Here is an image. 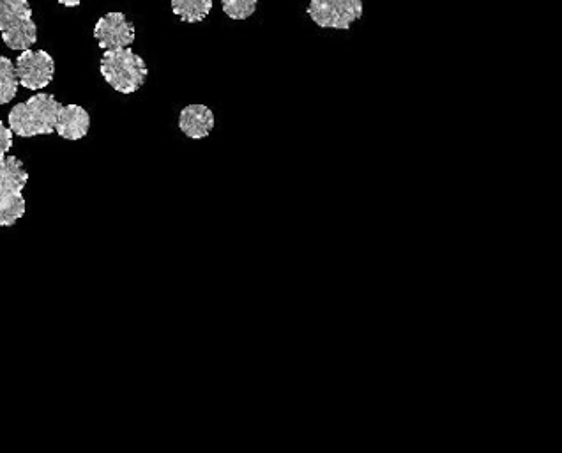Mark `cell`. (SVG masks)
Instances as JSON below:
<instances>
[{
  "label": "cell",
  "instance_id": "6da1fadb",
  "mask_svg": "<svg viewBox=\"0 0 562 453\" xmlns=\"http://www.w3.org/2000/svg\"><path fill=\"white\" fill-rule=\"evenodd\" d=\"M62 103L54 94H34L23 103L11 108L8 116L9 128L22 139L38 135H52L57 126Z\"/></svg>",
  "mask_w": 562,
  "mask_h": 453
},
{
  "label": "cell",
  "instance_id": "7a4b0ae2",
  "mask_svg": "<svg viewBox=\"0 0 562 453\" xmlns=\"http://www.w3.org/2000/svg\"><path fill=\"white\" fill-rule=\"evenodd\" d=\"M99 73L114 91L135 94L144 87L149 77V68L140 55L130 47L105 50L99 61Z\"/></svg>",
  "mask_w": 562,
  "mask_h": 453
},
{
  "label": "cell",
  "instance_id": "3957f363",
  "mask_svg": "<svg viewBox=\"0 0 562 453\" xmlns=\"http://www.w3.org/2000/svg\"><path fill=\"white\" fill-rule=\"evenodd\" d=\"M0 36L6 47L16 52L36 45L38 25L29 0H0Z\"/></svg>",
  "mask_w": 562,
  "mask_h": 453
},
{
  "label": "cell",
  "instance_id": "277c9868",
  "mask_svg": "<svg viewBox=\"0 0 562 453\" xmlns=\"http://www.w3.org/2000/svg\"><path fill=\"white\" fill-rule=\"evenodd\" d=\"M308 15L322 29L347 31L363 16V0H312Z\"/></svg>",
  "mask_w": 562,
  "mask_h": 453
},
{
  "label": "cell",
  "instance_id": "5b68a950",
  "mask_svg": "<svg viewBox=\"0 0 562 453\" xmlns=\"http://www.w3.org/2000/svg\"><path fill=\"white\" fill-rule=\"evenodd\" d=\"M20 85L29 91H41L52 84L55 77V61L46 50H23L15 62Z\"/></svg>",
  "mask_w": 562,
  "mask_h": 453
},
{
  "label": "cell",
  "instance_id": "8992f818",
  "mask_svg": "<svg viewBox=\"0 0 562 453\" xmlns=\"http://www.w3.org/2000/svg\"><path fill=\"white\" fill-rule=\"evenodd\" d=\"M135 36H137L135 25L119 11L101 16L98 24L94 25V38L98 41L101 50L131 47L135 43Z\"/></svg>",
  "mask_w": 562,
  "mask_h": 453
},
{
  "label": "cell",
  "instance_id": "52a82bcc",
  "mask_svg": "<svg viewBox=\"0 0 562 453\" xmlns=\"http://www.w3.org/2000/svg\"><path fill=\"white\" fill-rule=\"evenodd\" d=\"M177 130L191 142L209 139L216 130V114L206 103H190L181 108L177 117Z\"/></svg>",
  "mask_w": 562,
  "mask_h": 453
},
{
  "label": "cell",
  "instance_id": "ba28073f",
  "mask_svg": "<svg viewBox=\"0 0 562 453\" xmlns=\"http://www.w3.org/2000/svg\"><path fill=\"white\" fill-rule=\"evenodd\" d=\"M91 130V114L80 105H62L55 133L64 140H82Z\"/></svg>",
  "mask_w": 562,
  "mask_h": 453
},
{
  "label": "cell",
  "instance_id": "9c48e42d",
  "mask_svg": "<svg viewBox=\"0 0 562 453\" xmlns=\"http://www.w3.org/2000/svg\"><path fill=\"white\" fill-rule=\"evenodd\" d=\"M29 181V172L16 156L0 158V188L22 192Z\"/></svg>",
  "mask_w": 562,
  "mask_h": 453
},
{
  "label": "cell",
  "instance_id": "30bf717a",
  "mask_svg": "<svg viewBox=\"0 0 562 453\" xmlns=\"http://www.w3.org/2000/svg\"><path fill=\"white\" fill-rule=\"evenodd\" d=\"M25 199L22 192L0 188V227H13L25 215Z\"/></svg>",
  "mask_w": 562,
  "mask_h": 453
},
{
  "label": "cell",
  "instance_id": "8fae6325",
  "mask_svg": "<svg viewBox=\"0 0 562 453\" xmlns=\"http://www.w3.org/2000/svg\"><path fill=\"white\" fill-rule=\"evenodd\" d=\"M172 11L184 24H200L213 9V0H170Z\"/></svg>",
  "mask_w": 562,
  "mask_h": 453
},
{
  "label": "cell",
  "instance_id": "7c38bea8",
  "mask_svg": "<svg viewBox=\"0 0 562 453\" xmlns=\"http://www.w3.org/2000/svg\"><path fill=\"white\" fill-rule=\"evenodd\" d=\"M20 80L16 75V66L11 59L0 55V105H8L18 93Z\"/></svg>",
  "mask_w": 562,
  "mask_h": 453
},
{
  "label": "cell",
  "instance_id": "4fadbf2b",
  "mask_svg": "<svg viewBox=\"0 0 562 453\" xmlns=\"http://www.w3.org/2000/svg\"><path fill=\"white\" fill-rule=\"evenodd\" d=\"M221 6L228 18L246 20L257 11L259 0H221Z\"/></svg>",
  "mask_w": 562,
  "mask_h": 453
},
{
  "label": "cell",
  "instance_id": "5bb4252c",
  "mask_svg": "<svg viewBox=\"0 0 562 453\" xmlns=\"http://www.w3.org/2000/svg\"><path fill=\"white\" fill-rule=\"evenodd\" d=\"M13 147V130L0 121V158H4Z\"/></svg>",
  "mask_w": 562,
  "mask_h": 453
},
{
  "label": "cell",
  "instance_id": "9a60e30c",
  "mask_svg": "<svg viewBox=\"0 0 562 453\" xmlns=\"http://www.w3.org/2000/svg\"><path fill=\"white\" fill-rule=\"evenodd\" d=\"M64 8H76L82 4V0H57Z\"/></svg>",
  "mask_w": 562,
  "mask_h": 453
}]
</instances>
